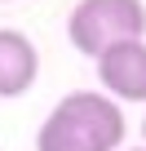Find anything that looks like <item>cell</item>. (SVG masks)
Listing matches in <instances>:
<instances>
[{"instance_id": "6da1fadb", "label": "cell", "mask_w": 146, "mask_h": 151, "mask_svg": "<svg viewBox=\"0 0 146 151\" xmlns=\"http://www.w3.org/2000/svg\"><path fill=\"white\" fill-rule=\"evenodd\" d=\"M128 133L124 107L102 89L66 93L40 124L36 151H120Z\"/></svg>"}, {"instance_id": "7a4b0ae2", "label": "cell", "mask_w": 146, "mask_h": 151, "mask_svg": "<svg viewBox=\"0 0 146 151\" xmlns=\"http://www.w3.org/2000/svg\"><path fill=\"white\" fill-rule=\"evenodd\" d=\"M66 40L84 58H98L124 40H146V5L142 0H80L66 18Z\"/></svg>"}, {"instance_id": "3957f363", "label": "cell", "mask_w": 146, "mask_h": 151, "mask_svg": "<svg viewBox=\"0 0 146 151\" xmlns=\"http://www.w3.org/2000/svg\"><path fill=\"white\" fill-rule=\"evenodd\" d=\"M93 62H98L102 93H111L115 102H146V40L111 45Z\"/></svg>"}, {"instance_id": "277c9868", "label": "cell", "mask_w": 146, "mask_h": 151, "mask_svg": "<svg viewBox=\"0 0 146 151\" xmlns=\"http://www.w3.org/2000/svg\"><path fill=\"white\" fill-rule=\"evenodd\" d=\"M40 76V49L27 31L0 27V98H22Z\"/></svg>"}, {"instance_id": "5b68a950", "label": "cell", "mask_w": 146, "mask_h": 151, "mask_svg": "<svg viewBox=\"0 0 146 151\" xmlns=\"http://www.w3.org/2000/svg\"><path fill=\"white\" fill-rule=\"evenodd\" d=\"M142 142H146V116H142Z\"/></svg>"}, {"instance_id": "8992f818", "label": "cell", "mask_w": 146, "mask_h": 151, "mask_svg": "<svg viewBox=\"0 0 146 151\" xmlns=\"http://www.w3.org/2000/svg\"><path fill=\"white\" fill-rule=\"evenodd\" d=\"M120 151H124V147H120ZM133 151H146V147H133Z\"/></svg>"}, {"instance_id": "52a82bcc", "label": "cell", "mask_w": 146, "mask_h": 151, "mask_svg": "<svg viewBox=\"0 0 146 151\" xmlns=\"http://www.w3.org/2000/svg\"><path fill=\"white\" fill-rule=\"evenodd\" d=\"M0 5H5V0H0Z\"/></svg>"}]
</instances>
